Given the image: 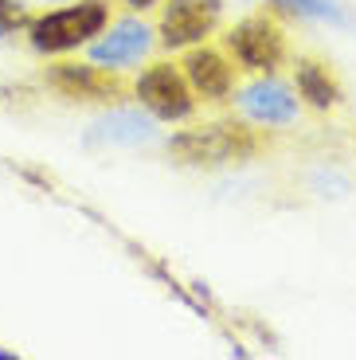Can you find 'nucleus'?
<instances>
[{"label": "nucleus", "mask_w": 356, "mask_h": 360, "mask_svg": "<svg viewBox=\"0 0 356 360\" xmlns=\"http://www.w3.org/2000/svg\"><path fill=\"white\" fill-rule=\"evenodd\" d=\"M262 149V137L239 122H215V126L184 129L169 141V153L180 165H196V169H223V165H239Z\"/></svg>", "instance_id": "obj_1"}, {"label": "nucleus", "mask_w": 356, "mask_h": 360, "mask_svg": "<svg viewBox=\"0 0 356 360\" xmlns=\"http://www.w3.org/2000/svg\"><path fill=\"white\" fill-rule=\"evenodd\" d=\"M110 24V0H79L71 8H55L27 20V36L39 55H63L102 36Z\"/></svg>", "instance_id": "obj_2"}, {"label": "nucleus", "mask_w": 356, "mask_h": 360, "mask_svg": "<svg viewBox=\"0 0 356 360\" xmlns=\"http://www.w3.org/2000/svg\"><path fill=\"white\" fill-rule=\"evenodd\" d=\"M227 51L235 55V63L243 71H258V75H270L286 63V32L278 27L274 16L258 12V16H247L223 36Z\"/></svg>", "instance_id": "obj_3"}, {"label": "nucleus", "mask_w": 356, "mask_h": 360, "mask_svg": "<svg viewBox=\"0 0 356 360\" xmlns=\"http://www.w3.org/2000/svg\"><path fill=\"white\" fill-rule=\"evenodd\" d=\"M137 98L160 122H184L196 110V98H192V86H188L184 71H177L172 63H153L137 79Z\"/></svg>", "instance_id": "obj_4"}, {"label": "nucleus", "mask_w": 356, "mask_h": 360, "mask_svg": "<svg viewBox=\"0 0 356 360\" xmlns=\"http://www.w3.org/2000/svg\"><path fill=\"white\" fill-rule=\"evenodd\" d=\"M223 0H165V16H160V47L180 51V47L204 44L220 24Z\"/></svg>", "instance_id": "obj_5"}, {"label": "nucleus", "mask_w": 356, "mask_h": 360, "mask_svg": "<svg viewBox=\"0 0 356 360\" xmlns=\"http://www.w3.org/2000/svg\"><path fill=\"white\" fill-rule=\"evenodd\" d=\"M47 82H51L59 94L67 98H82V102H110L122 94V79H117L110 67H87V63H55L47 71Z\"/></svg>", "instance_id": "obj_6"}, {"label": "nucleus", "mask_w": 356, "mask_h": 360, "mask_svg": "<svg viewBox=\"0 0 356 360\" xmlns=\"http://www.w3.org/2000/svg\"><path fill=\"white\" fill-rule=\"evenodd\" d=\"M149 47H153V32H149V27H145L141 20H122V24L110 27L98 44H90V59H94L98 67L117 71V67L141 63L145 55H149Z\"/></svg>", "instance_id": "obj_7"}, {"label": "nucleus", "mask_w": 356, "mask_h": 360, "mask_svg": "<svg viewBox=\"0 0 356 360\" xmlns=\"http://www.w3.org/2000/svg\"><path fill=\"white\" fill-rule=\"evenodd\" d=\"M184 79L188 86H192V94H200V98L208 102H220L231 94L235 86V71L231 63H227V55L215 51V47H196L192 44V51L184 55Z\"/></svg>", "instance_id": "obj_8"}, {"label": "nucleus", "mask_w": 356, "mask_h": 360, "mask_svg": "<svg viewBox=\"0 0 356 360\" xmlns=\"http://www.w3.org/2000/svg\"><path fill=\"white\" fill-rule=\"evenodd\" d=\"M243 110H247L255 122H267V126H274V122H290V117L298 114V98L290 94V86H282V82L274 79H258L250 82L247 90H243Z\"/></svg>", "instance_id": "obj_9"}, {"label": "nucleus", "mask_w": 356, "mask_h": 360, "mask_svg": "<svg viewBox=\"0 0 356 360\" xmlns=\"http://www.w3.org/2000/svg\"><path fill=\"white\" fill-rule=\"evenodd\" d=\"M298 94L313 110H333L341 102V82L321 59H298Z\"/></svg>", "instance_id": "obj_10"}, {"label": "nucleus", "mask_w": 356, "mask_h": 360, "mask_svg": "<svg viewBox=\"0 0 356 360\" xmlns=\"http://www.w3.org/2000/svg\"><path fill=\"white\" fill-rule=\"evenodd\" d=\"M102 134L106 137H129V141H141L149 137V122H141L137 114H114L110 122H102Z\"/></svg>", "instance_id": "obj_11"}, {"label": "nucleus", "mask_w": 356, "mask_h": 360, "mask_svg": "<svg viewBox=\"0 0 356 360\" xmlns=\"http://www.w3.org/2000/svg\"><path fill=\"white\" fill-rule=\"evenodd\" d=\"M274 4H282L290 12H302V16H337V8L329 0H274Z\"/></svg>", "instance_id": "obj_12"}, {"label": "nucleus", "mask_w": 356, "mask_h": 360, "mask_svg": "<svg viewBox=\"0 0 356 360\" xmlns=\"http://www.w3.org/2000/svg\"><path fill=\"white\" fill-rule=\"evenodd\" d=\"M24 24H27V16L20 8V0H0V36H8V32H16Z\"/></svg>", "instance_id": "obj_13"}, {"label": "nucleus", "mask_w": 356, "mask_h": 360, "mask_svg": "<svg viewBox=\"0 0 356 360\" xmlns=\"http://www.w3.org/2000/svg\"><path fill=\"white\" fill-rule=\"evenodd\" d=\"M125 4H129V8H137V12H145V8H153L157 0H125Z\"/></svg>", "instance_id": "obj_14"}]
</instances>
